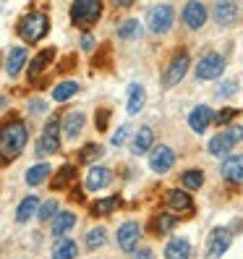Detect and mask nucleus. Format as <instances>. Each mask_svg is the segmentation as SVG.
Wrapping results in <instances>:
<instances>
[{"label": "nucleus", "instance_id": "nucleus-43", "mask_svg": "<svg viewBox=\"0 0 243 259\" xmlns=\"http://www.w3.org/2000/svg\"><path fill=\"white\" fill-rule=\"evenodd\" d=\"M81 48H84V50H92V48H94V37H92V34H84V37H81Z\"/></svg>", "mask_w": 243, "mask_h": 259}, {"label": "nucleus", "instance_id": "nucleus-19", "mask_svg": "<svg viewBox=\"0 0 243 259\" xmlns=\"http://www.w3.org/2000/svg\"><path fill=\"white\" fill-rule=\"evenodd\" d=\"M113 181V173L108 170V167H92V170L86 173V189L89 191H100L105 189Z\"/></svg>", "mask_w": 243, "mask_h": 259}, {"label": "nucleus", "instance_id": "nucleus-27", "mask_svg": "<svg viewBox=\"0 0 243 259\" xmlns=\"http://www.w3.org/2000/svg\"><path fill=\"white\" fill-rule=\"evenodd\" d=\"M47 176H50V165L47 162H39V165H32L26 170V176H24V181L29 186H39L42 181H47Z\"/></svg>", "mask_w": 243, "mask_h": 259}, {"label": "nucleus", "instance_id": "nucleus-40", "mask_svg": "<svg viewBox=\"0 0 243 259\" xmlns=\"http://www.w3.org/2000/svg\"><path fill=\"white\" fill-rule=\"evenodd\" d=\"M108 120H110V110H100V115H97V131H108Z\"/></svg>", "mask_w": 243, "mask_h": 259}, {"label": "nucleus", "instance_id": "nucleus-15", "mask_svg": "<svg viewBox=\"0 0 243 259\" xmlns=\"http://www.w3.org/2000/svg\"><path fill=\"white\" fill-rule=\"evenodd\" d=\"M215 120V113H212V108H207V105H199V108H193L191 115H188V126L196 131V134H202L209 128V123Z\"/></svg>", "mask_w": 243, "mask_h": 259}, {"label": "nucleus", "instance_id": "nucleus-38", "mask_svg": "<svg viewBox=\"0 0 243 259\" xmlns=\"http://www.w3.org/2000/svg\"><path fill=\"white\" fill-rule=\"evenodd\" d=\"M235 115H238V110H235V108H225V110H220V113H217V118H215V120H217L220 126H225V123H230V120H233Z\"/></svg>", "mask_w": 243, "mask_h": 259}, {"label": "nucleus", "instance_id": "nucleus-35", "mask_svg": "<svg viewBox=\"0 0 243 259\" xmlns=\"http://www.w3.org/2000/svg\"><path fill=\"white\" fill-rule=\"evenodd\" d=\"M58 212V202L55 199H47L44 204H39V212H37V218L42 220V223H47V220H53V215Z\"/></svg>", "mask_w": 243, "mask_h": 259}, {"label": "nucleus", "instance_id": "nucleus-16", "mask_svg": "<svg viewBox=\"0 0 243 259\" xmlns=\"http://www.w3.org/2000/svg\"><path fill=\"white\" fill-rule=\"evenodd\" d=\"M53 60H55V48H44V50H39V53L32 58V63H29V79L34 81V76H39L44 68L53 63Z\"/></svg>", "mask_w": 243, "mask_h": 259}, {"label": "nucleus", "instance_id": "nucleus-24", "mask_svg": "<svg viewBox=\"0 0 243 259\" xmlns=\"http://www.w3.org/2000/svg\"><path fill=\"white\" fill-rule=\"evenodd\" d=\"M118 207H120V196H118V194L105 196V199H97V202L92 204V215H97V218H108V215H113Z\"/></svg>", "mask_w": 243, "mask_h": 259}, {"label": "nucleus", "instance_id": "nucleus-30", "mask_svg": "<svg viewBox=\"0 0 243 259\" xmlns=\"http://www.w3.org/2000/svg\"><path fill=\"white\" fill-rule=\"evenodd\" d=\"M73 178H76V167H73V165H63V167L58 170V176L53 178V189H55V191L66 189Z\"/></svg>", "mask_w": 243, "mask_h": 259}, {"label": "nucleus", "instance_id": "nucleus-10", "mask_svg": "<svg viewBox=\"0 0 243 259\" xmlns=\"http://www.w3.org/2000/svg\"><path fill=\"white\" fill-rule=\"evenodd\" d=\"M139 236H141V225L128 220V223H123V225L118 228V246L131 254L136 249V243H139Z\"/></svg>", "mask_w": 243, "mask_h": 259}, {"label": "nucleus", "instance_id": "nucleus-36", "mask_svg": "<svg viewBox=\"0 0 243 259\" xmlns=\"http://www.w3.org/2000/svg\"><path fill=\"white\" fill-rule=\"evenodd\" d=\"M105 155V149L102 147H97V144H86L84 149H81V162H92V160H97V157H102Z\"/></svg>", "mask_w": 243, "mask_h": 259}, {"label": "nucleus", "instance_id": "nucleus-41", "mask_svg": "<svg viewBox=\"0 0 243 259\" xmlns=\"http://www.w3.org/2000/svg\"><path fill=\"white\" fill-rule=\"evenodd\" d=\"M29 113H32V115L44 113V102H42V100H32V102H29Z\"/></svg>", "mask_w": 243, "mask_h": 259}, {"label": "nucleus", "instance_id": "nucleus-17", "mask_svg": "<svg viewBox=\"0 0 243 259\" xmlns=\"http://www.w3.org/2000/svg\"><path fill=\"white\" fill-rule=\"evenodd\" d=\"M165 259H191V243L188 238H170L165 246Z\"/></svg>", "mask_w": 243, "mask_h": 259}, {"label": "nucleus", "instance_id": "nucleus-3", "mask_svg": "<svg viewBox=\"0 0 243 259\" xmlns=\"http://www.w3.org/2000/svg\"><path fill=\"white\" fill-rule=\"evenodd\" d=\"M102 16V0H73L71 6V21L76 26H92L97 24V19Z\"/></svg>", "mask_w": 243, "mask_h": 259}, {"label": "nucleus", "instance_id": "nucleus-2", "mask_svg": "<svg viewBox=\"0 0 243 259\" xmlns=\"http://www.w3.org/2000/svg\"><path fill=\"white\" fill-rule=\"evenodd\" d=\"M16 32H19V37H21L26 45L39 42L44 34L50 32V19H47V13H42V11H32V13H26V16L19 21Z\"/></svg>", "mask_w": 243, "mask_h": 259}, {"label": "nucleus", "instance_id": "nucleus-6", "mask_svg": "<svg viewBox=\"0 0 243 259\" xmlns=\"http://www.w3.org/2000/svg\"><path fill=\"white\" fill-rule=\"evenodd\" d=\"M243 139V128L240 126H230L227 131H222V134H217L215 139L209 142V155H227V152H230L238 142Z\"/></svg>", "mask_w": 243, "mask_h": 259}, {"label": "nucleus", "instance_id": "nucleus-22", "mask_svg": "<svg viewBox=\"0 0 243 259\" xmlns=\"http://www.w3.org/2000/svg\"><path fill=\"white\" fill-rule=\"evenodd\" d=\"M76 228V215L73 212H58L55 215V223H53V236L63 238L66 233H71Z\"/></svg>", "mask_w": 243, "mask_h": 259}, {"label": "nucleus", "instance_id": "nucleus-29", "mask_svg": "<svg viewBox=\"0 0 243 259\" xmlns=\"http://www.w3.org/2000/svg\"><path fill=\"white\" fill-rule=\"evenodd\" d=\"M76 92H79V84H76V81H60V84L53 89V100H55V102H66V100H71Z\"/></svg>", "mask_w": 243, "mask_h": 259}, {"label": "nucleus", "instance_id": "nucleus-5", "mask_svg": "<svg viewBox=\"0 0 243 259\" xmlns=\"http://www.w3.org/2000/svg\"><path fill=\"white\" fill-rule=\"evenodd\" d=\"M173 19H175V13L170 6H155L149 11V16H147V26H149V32H155V34H168L170 32V26H173Z\"/></svg>", "mask_w": 243, "mask_h": 259}, {"label": "nucleus", "instance_id": "nucleus-4", "mask_svg": "<svg viewBox=\"0 0 243 259\" xmlns=\"http://www.w3.org/2000/svg\"><path fill=\"white\" fill-rule=\"evenodd\" d=\"M60 128H63V123H60L58 118H50L47 123H44V131H42L39 142H37V155L39 157L55 155V152L60 149Z\"/></svg>", "mask_w": 243, "mask_h": 259}, {"label": "nucleus", "instance_id": "nucleus-8", "mask_svg": "<svg viewBox=\"0 0 243 259\" xmlns=\"http://www.w3.org/2000/svg\"><path fill=\"white\" fill-rule=\"evenodd\" d=\"M230 243H233L230 228H215L212 236H209V243H207V256L209 259H220L227 249H230Z\"/></svg>", "mask_w": 243, "mask_h": 259}, {"label": "nucleus", "instance_id": "nucleus-34", "mask_svg": "<svg viewBox=\"0 0 243 259\" xmlns=\"http://www.w3.org/2000/svg\"><path fill=\"white\" fill-rule=\"evenodd\" d=\"M175 223H178V218H173V215H160L155 220V233H160V236L170 233L173 228H175Z\"/></svg>", "mask_w": 243, "mask_h": 259}, {"label": "nucleus", "instance_id": "nucleus-44", "mask_svg": "<svg viewBox=\"0 0 243 259\" xmlns=\"http://www.w3.org/2000/svg\"><path fill=\"white\" fill-rule=\"evenodd\" d=\"M71 199H76V202H81V199H84V196H81V189H79V186H73V189H71Z\"/></svg>", "mask_w": 243, "mask_h": 259}, {"label": "nucleus", "instance_id": "nucleus-20", "mask_svg": "<svg viewBox=\"0 0 243 259\" xmlns=\"http://www.w3.org/2000/svg\"><path fill=\"white\" fill-rule=\"evenodd\" d=\"M24 63H26V48H11L8 60H6V73L16 79V76L21 73V68H24Z\"/></svg>", "mask_w": 243, "mask_h": 259}, {"label": "nucleus", "instance_id": "nucleus-28", "mask_svg": "<svg viewBox=\"0 0 243 259\" xmlns=\"http://www.w3.org/2000/svg\"><path fill=\"white\" fill-rule=\"evenodd\" d=\"M144 100H147V92H144V87L141 84H131L128 87V113H139L144 108Z\"/></svg>", "mask_w": 243, "mask_h": 259}, {"label": "nucleus", "instance_id": "nucleus-39", "mask_svg": "<svg viewBox=\"0 0 243 259\" xmlns=\"http://www.w3.org/2000/svg\"><path fill=\"white\" fill-rule=\"evenodd\" d=\"M128 131H131L128 126H120V128H118V131L113 134V139H110V142H113L115 147H120V144H123V142L128 139Z\"/></svg>", "mask_w": 243, "mask_h": 259}, {"label": "nucleus", "instance_id": "nucleus-33", "mask_svg": "<svg viewBox=\"0 0 243 259\" xmlns=\"http://www.w3.org/2000/svg\"><path fill=\"white\" fill-rule=\"evenodd\" d=\"M180 184H183L186 189H202V184H204V173L202 170H186L183 176H180Z\"/></svg>", "mask_w": 243, "mask_h": 259}, {"label": "nucleus", "instance_id": "nucleus-42", "mask_svg": "<svg viewBox=\"0 0 243 259\" xmlns=\"http://www.w3.org/2000/svg\"><path fill=\"white\" fill-rule=\"evenodd\" d=\"M133 259H155V251L152 249H139V251H133Z\"/></svg>", "mask_w": 243, "mask_h": 259}, {"label": "nucleus", "instance_id": "nucleus-1", "mask_svg": "<svg viewBox=\"0 0 243 259\" xmlns=\"http://www.w3.org/2000/svg\"><path fill=\"white\" fill-rule=\"evenodd\" d=\"M26 126L21 120H8L3 126V134H0V152H3V162H8L11 157H19L24 147H26Z\"/></svg>", "mask_w": 243, "mask_h": 259}, {"label": "nucleus", "instance_id": "nucleus-14", "mask_svg": "<svg viewBox=\"0 0 243 259\" xmlns=\"http://www.w3.org/2000/svg\"><path fill=\"white\" fill-rule=\"evenodd\" d=\"M168 207L180 212V215H186L191 218L193 215V202H191V196L186 191H180V189H170L168 191Z\"/></svg>", "mask_w": 243, "mask_h": 259}, {"label": "nucleus", "instance_id": "nucleus-12", "mask_svg": "<svg viewBox=\"0 0 243 259\" xmlns=\"http://www.w3.org/2000/svg\"><path fill=\"white\" fill-rule=\"evenodd\" d=\"M173 165H175V152H173L170 147H157L155 152H152L149 167H152L155 173H168Z\"/></svg>", "mask_w": 243, "mask_h": 259}, {"label": "nucleus", "instance_id": "nucleus-25", "mask_svg": "<svg viewBox=\"0 0 243 259\" xmlns=\"http://www.w3.org/2000/svg\"><path fill=\"white\" fill-rule=\"evenodd\" d=\"M34 212H39V202H37V196H26V199H21V204L16 207V223H26V220H32Z\"/></svg>", "mask_w": 243, "mask_h": 259}, {"label": "nucleus", "instance_id": "nucleus-11", "mask_svg": "<svg viewBox=\"0 0 243 259\" xmlns=\"http://www.w3.org/2000/svg\"><path fill=\"white\" fill-rule=\"evenodd\" d=\"M183 24L188 26V29H202L204 26V21H207V8H204V3H199V0H188V3L183 6Z\"/></svg>", "mask_w": 243, "mask_h": 259}, {"label": "nucleus", "instance_id": "nucleus-18", "mask_svg": "<svg viewBox=\"0 0 243 259\" xmlns=\"http://www.w3.org/2000/svg\"><path fill=\"white\" fill-rule=\"evenodd\" d=\"M222 178L233 181V184H243V155H233L222 162Z\"/></svg>", "mask_w": 243, "mask_h": 259}, {"label": "nucleus", "instance_id": "nucleus-7", "mask_svg": "<svg viewBox=\"0 0 243 259\" xmlns=\"http://www.w3.org/2000/svg\"><path fill=\"white\" fill-rule=\"evenodd\" d=\"M222 68H225L222 55L207 53V55L199 58V63H196V76H199L202 81H212V79H217V76H222Z\"/></svg>", "mask_w": 243, "mask_h": 259}, {"label": "nucleus", "instance_id": "nucleus-13", "mask_svg": "<svg viewBox=\"0 0 243 259\" xmlns=\"http://www.w3.org/2000/svg\"><path fill=\"white\" fill-rule=\"evenodd\" d=\"M212 19H215L220 26H230L238 19V6L233 0H217L215 8H212Z\"/></svg>", "mask_w": 243, "mask_h": 259}, {"label": "nucleus", "instance_id": "nucleus-21", "mask_svg": "<svg viewBox=\"0 0 243 259\" xmlns=\"http://www.w3.org/2000/svg\"><path fill=\"white\" fill-rule=\"evenodd\" d=\"M84 113H79V110H71V113H66V118H63V134L68 136V139H76V136L81 134V128H84Z\"/></svg>", "mask_w": 243, "mask_h": 259}, {"label": "nucleus", "instance_id": "nucleus-26", "mask_svg": "<svg viewBox=\"0 0 243 259\" xmlns=\"http://www.w3.org/2000/svg\"><path fill=\"white\" fill-rule=\"evenodd\" d=\"M79 254V246L71 238H58V243L53 246V259H73Z\"/></svg>", "mask_w": 243, "mask_h": 259}, {"label": "nucleus", "instance_id": "nucleus-23", "mask_svg": "<svg viewBox=\"0 0 243 259\" xmlns=\"http://www.w3.org/2000/svg\"><path fill=\"white\" fill-rule=\"evenodd\" d=\"M152 142H155V131H152L149 126H141L133 136V155H147Z\"/></svg>", "mask_w": 243, "mask_h": 259}, {"label": "nucleus", "instance_id": "nucleus-31", "mask_svg": "<svg viewBox=\"0 0 243 259\" xmlns=\"http://www.w3.org/2000/svg\"><path fill=\"white\" fill-rule=\"evenodd\" d=\"M139 34H141V24L136 21V19L123 21V24H120V29H118V37L120 39H136Z\"/></svg>", "mask_w": 243, "mask_h": 259}, {"label": "nucleus", "instance_id": "nucleus-9", "mask_svg": "<svg viewBox=\"0 0 243 259\" xmlns=\"http://www.w3.org/2000/svg\"><path fill=\"white\" fill-rule=\"evenodd\" d=\"M188 66H191V58H188V53H178V55L170 60L168 71H165V76H162V84H165V87H175V84H180V79L186 76Z\"/></svg>", "mask_w": 243, "mask_h": 259}, {"label": "nucleus", "instance_id": "nucleus-37", "mask_svg": "<svg viewBox=\"0 0 243 259\" xmlns=\"http://www.w3.org/2000/svg\"><path fill=\"white\" fill-rule=\"evenodd\" d=\"M235 92H238V81H222L217 87V97H230Z\"/></svg>", "mask_w": 243, "mask_h": 259}, {"label": "nucleus", "instance_id": "nucleus-45", "mask_svg": "<svg viewBox=\"0 0 243 259\" xmlns=\"http://www.w3.org/2000/svg\"><path fill=\"white\" fill-rule=\"evenodd\" d=\"M115 3V8H128V6H133V0H113Z\"/></svg>", "mask_w": 243, "mask_h": 259}, {"label": "nucleus", "instance_id": "nucleus-32", "mask_svg": "<svg viewBox=\"0 0 243 259\" xmlns=\"http://www.w3.org/2000/svg\"><path fill=\"white\" fill-rule=\"evenodd\" d=\"M105 241H108V231H105V228H92V231L86 233V246L92 251L105 246Z\"/></svg>", "mask_w": 243, "mask_h": 259}]
</instances>
